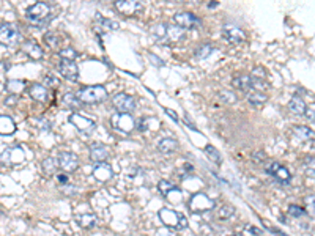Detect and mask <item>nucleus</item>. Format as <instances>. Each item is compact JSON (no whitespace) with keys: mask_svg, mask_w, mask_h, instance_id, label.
<instances>
[{"mask_svg":"<svg viewBox=\"0 0 315 236\" xmlns=\"http://www.w3.org/2000/svg\"><path fill=\"white\" fill-rule=\"evenodd\" d=\"M26 19L29 24H32V26L35 27H44L46 24L52 19L51 5H47L44 2H36L26 11Z\"/></svg>","mask_w":315,"mask_h":236,"instance_id":"nucleus-1","label":"nucleus"},{"mask_svg":"<svg viewBox=\"0 0 315 236\" xmlns=\"http://www.w3.org/2000/svg\"><path fill=\"white\" fill-rule=\"evenodd\" d=\"M76 98L80 104H98L107 100V90L103 85H87L79 88Z\"/></svg>","mask_w":315,"mask_h":236,"instance_id":"nucleus-2","label":"nucleus"},{"mask_svg":"<svg viewBox=\"0 0 315 236\" xmlns=\"http://www.w3.org/2000/svg\"><path fill=\"white\" fill-rule=\"evenodd\" d=\"M159 219H161V222L167 227H171V229H176V230L188 229V219L178 213H175L172 209L163 208L159 211Z\"/></svg>","mask_w":315,"mask_h":236,"instance_id":"nucleus-3","label":"nucleus"},{"mask_svg":"<svg viewBox=\"0 0 315 236\" xmlns=\"http://www.w3.org/2000/svg\"><path fill=\"white\" fill-rule=\"evenodd\" d=\"M22 39V35L18 29L11 22H5L0 26V44L2 46H14Z\"/></svg>","mask_w":315,"mask_h":236,"instance_id":"nucleus-4","label":"nucleus"},{"mask_svg":"<svg viewBox=\"0 0 315 236\" xmlns=\"http://www.w3.org/2000/svg\"><path fill=\"white\" fill-rule=\"evenodd\" d=\"M70 120V123L74 126L79 133H82V134H92L95 129H96V123L93 120L90 118H87L84 115H80V113H71V115L68 117Z\"/></svg>","mask_w":315,"mask_h":236,"instance_id":"nucleus-5","label":"nucleus"},{"mask_svg":"<svg viewBox=\"0 0 315 236\" xmlns=\"http://www.w3.org/2000/svg\"><path fill=\"white\" fill-rule=\"evenodd\" d=\"M265 172L268 175H271L274 180H278L279 183H288L290 180H292V175H290L288 169L284 167L282 164H279V162H276V161L268 162V164L265 166Z\"/></svg>","mask_w":315,"mask_h":236,"instance_id":"nucleus-6","label":"nucleus"},{"mask_svg":"<svg viewBox=\"0 0 315 236\" xmlns=\"http://www.w3.org/2000/svg\"><path fill=\"white\" fill-rule=\"evenodd\" d=\"M57 162L59 167L67 173H72L79 169V158L77 154L71 153V151H62L57 154Z\"/></svg>","mask_w":315,"mask_h":236,"instance_id":"nucleus-7","label":"nucleus"},{"mask_svg":"<svg viewBox=\"0 0 315 236\" xmlns=\"http://www.w3.org/2000/svg\"><path fill=\"white\" fill-rule=\"evenodd\" d=\"M112 105L117 109L118 113H131L136 110V101L133 96L126 93H118L112 100Z\"/></svg>","mask_w":315,"mask_h":236,"instance_id":"nucleus-8","label":"nucleus"},{"mask_svg":"<svg viewBox=\"0 0 315 236\" xmlns=\"http://www.w3.org/2000/svg\"><path fill=\"white\" fill-rule=\"evenodd\" d=\"M112 126L122 133H131L136 128V121L133 120V117L129 113H117V115L112 117L110 120Z\"/></svg>","mask_w":315,"mask_h":236,"instance_id":"nucleus-9","label":"nucleus"},{"mask_svg":"<svg viewBox=\"0 0 315 236\" xmlns=\"http://www.w3.org/2000/svg\"><path fill=\"white\" fill-rule=\"evenodd\" d=\"M174 21L176 22V26L181 27V29H199L200 24H202L197 16L189 13V11L174 14Z\"/></svg>","mask_w":315,"mask_h":236,"instance_id":"nucleus-10","label":"nucleus"},{"mask_svg":"<svg viewBox=\"0 0 315 236\" xmlns=\"http://www.w3.org/2000/svg\"><path fill=\"white\" fill-rule=\"evenodd\" d=\"M222 36L227 39L229 43H235V44L246 41L245 32L237 26H232V24H225L222 27Z\"/></svg>","mask_w":315,"mask_h":236,"instance_id":"nucleus-11","label":"nucleus"},{"mask_svg":"<svg viewBox=\"0 0 315 236\" xmlns=\"http://www.w3.org/2000/svg\"><path fill=\"white\" fill-rule=\"evenodd\" d=\"M59 71L60 74L70 80V82H76V80L79 79V68L77 65L74 62H70V60H60L59 63Z\"/></svg>","mask_w":315,"mask_h":236,"instance_id":"nucleus-12","label":"nucleus"},{"mask_svg":"<svg viewBox=\"0 0 315 236\" xmlns=\"http://www.w3.org/2000/svg\"><path fill=\"white\" fill-rule=\"evenodd\" d=\"M214 208V202L208 199L205 194H196L191 199V209L196 213H202V211H208Z\"/></svg>","mask_w":315,"mask_h":236,"instance_id":"nucleus-13","label":"nucleus"},{"mask_svg":"<svg viewBox=\"0 0 315 236\" xmlns=\"http://www.w3.org/2000/svg\"><path fill=\"white\" fill-rule=\"evenodd\" d=\"M2 159L8 166H16L18 162H22L26 159V154H24L22 148H19V146H11V148H6L3 151Z\"/></svg>","mask_w":315,"mask_h":236,"instance_id":"nucleus-14","label":"nucleus"},{"mask_svg":"<svg viewBox=\"0 0 315 236\" xmlns=\"http://www.w3.org/2000/svg\"><path fill=\"white\" fill-rule=\"evenodd\" d=\"M112 176H114V170L109 164L106 162H100V164H96L93 167V178H96L98 181L104 183V181H109L112 180Z\"/></svg>","mask_w":315,"mask_h":236,"instance_id":"nucleus-15","label":"nucleus"},{"mask_svg":"<svg viewBox=\"0 0 315 236\" xmlns=\"http://www.w3.org/2000/svg\"><path fill=\"white\" fill-rule=\"evenodd\" d=\"M109 158V148L104 146L103 143H92L90 145V159L96 164L100 162H106V159Z\"/></svg>","mask_w":315,"mask_h":236,"instance_id":"nucleus-16","label":"nucleus"},{"mask_svg":"<svg viewBox=\"0 0 315 236\" xmlns=\"http://www.w3.org/2000/svg\"><path fill=\"white\" fill-rule=\"evenodd\" d=\"M22 51L26 52L32 60H41L43 59V49L41 46H39L36 41H34V39H29V41H26L22 44Z\"/></svg>","mask_w":315,"mask_h":236,"instance_id":"nucleus-17","label":"nucleus"},{"mask_svg":"<svg viewBox=\"0 0 315 236\" xmlns=\"http://www.w3.org/2000/svg\"><path fill=\"white\" fill-rule=\"evenodd\" d=\"M114 5L117 8V11H120L125 16H133L140 8V3L134 2V0H118V2H115Z\"/></svg>","mask_w":315,"mask_h":236,"instance_id":"nucleus-18","label":"nucleus"},{"mask_svg":"<svg viewBox=\"0 0 315 236\" xmlns=\"http://www.w3.org/2000/svg\"><path fill=\"white\" fill-rule=\"evenodd\" d=\"M29 95L32 96V100H35L38 102H46L47 96H49V92H47V88L43 84L35 82L29 87Z\"/></svg>","mask_w":315,"mask_h":236,"instance_id":"nucleus-19","label":"nucleus"},{"mask_svg":"<svg viewBox=\"0 0 315 236\" xmlns=\"http://www.w3.org/2000/svg\"><path fill=\"white\" fill-rule=\"evenodd\" d=\"M117 29H118V24L115 21L104 19V18H101V16H96L95 30L98 32V34H104V32H112V30H117Z\"/></svg>","mask_w":315,"mask_h":236,"instance_id":"nucleus-20","label":"nucleus"},{"mask_svg":"<svg viewBox=\"0 0 315 236\" xmlns=\"http://www.w3.org/2000/svg\"><path fill=\"white\" fill-rule=\"evenodd\" d=\"M176 148H178V142L172 139V137H164V139L158 142V150L164 154H172L176 151Z\"/></svg>","mask_w":315,"mask_h":236,"instance_id":"nucleus-21","label":"nucleus"},{"mask_svg":"<svg viewBox=\"0 0 315 236\" xmlns=\"http://www.w3.org/2000/svg\"><path fill=\"white\" fill-rule=\"evenodd\" d=\"M288 109H290V112H292V113H295L296 117H303L308 107H306V102L301 100V98L295 95L288 102Z\"/></svg>","mask_w":315,"mask_h":236,"instance_id":"nucleus-22","label":"nucleus"},{"mask_svg":"<svg viewBox=\"0 0 315 236\" xmlns=\"http://www.w3.org/2000/svg\"><path fill=\"white\" fill-rule=\"evenodd\" d=\"M16 131V123L11 117L0 115V135H11Z\"/></svg>","mask_w":315,"mask_h":236,"instance_id":"nucleus-23","label":"nucleus"},{"mask_svg":"<svg viewBox=\"0 0 315 236\" xmlns=\"http://www.w3.org/2000/svg\"><path fill=\"white\" fill-rule=\"evenodd\" d=\"M76 221H77V224H79L80 227H82V229H85V230H92V229H95V227H96V224H98V219H96V216L92 214V213L79 214V216L76 217Z\"/></svg>","mask_w":315,"mask_h":236,"instance_id":"nucleus-24","label":"nucleus"},{"mask_svg":"<svg viewBox=\"0 0 315 236\" xmlns=\"http://www.w3.org/2000/svg\"><path fill=\"white\" fill-rule=\"evenodd\" d=\"M183 38H184V29L178 26H166L164 39H167V41H180Z\"/></svg>","mask_w":315,"mask_h":236,"instance_id":"nucleus-25","label":"nucleus"},{"mask_svg":"<svg viewBox=\"0 0 315 236\" xmlns=\"http://www.w3.org/2000/svg\"><path fill=\"white\" fill-rule=\"evenodd\" d=\"M232 85L237 87V88H240V90L246 92V93H249V92L252 90V80H251V76L243 74V76H240V77H237V79H233V80H232Z\"/></svg>","mask_w":315,"mask_h":236,"instance_id":"nucleus-26","label":"nucleus"},{"mask_svg":"<svg viewBox=\"0 0 315 236\" xmlns=\"http://www.w3.org/2000/svg\"><path fill=\"white\" fill-rule=\"evenodd\" d=\"M6 90H8V93L10 95H16V96H19L21 95V92L24 90V88H26V82H24V80H19V79H10L6 82Z\"/></svg>","mask_w":315,"mask_h":236,"instance_id":"nucleus-27","label":"nucleus"},{"mask_svg":"<svg viewBox=\"0 0 315 236\" xmlns=\"http://www.w3.org/2000/svg\"><path fill=\"white\" fill-rule=\"evenodd\" d=\"M293 133H295V135L298 137V139L303 140V142L314 140V131L308 126H295Z\"/></svg>","mask_w":315,"mask_h":236,"instance_id":"nucleus-28","label":"nucleus"},{"mask_svg":"<svg viewBox=\"0 0 315 236\" xmlns=\"http://www.w3.org/2000/svg\"><path fill=\"white\" fill-rule=\"evenodd\" d=\"M41 169H43V172L46 175H54L55 172H57V169H59V162L55 158H46L43 162H41Z\"/></svg>","mask_w":315,"mask_h":236,"instance_id":"nucleus-29","label":"nucleus"},{"mask_svg":"<svg viewBox=\"0 0 315 236\" xmlns=\"http://www.w3.org/2000/svg\"><path fill=\"white\" fill-rule=\"evenodd\" d=\"M266 100H268V96H266L265 93H260V92H255V90H251L247 93V101L251 102L252 105H262L266 102Z\"/></svg>","mask_w":315,"mask_h":236,"instance_id":"nucleus-30","label":"nucleus"},{"mask_svg":"<svg viewBox=\"0 0 315 236\" xmlns=\"http://www.w3.org/2000/svg\"><path fill=\"white\" fill-rule=\"evenodd\" d=\"M62 102L65 107H70V109H79L80 107V102L79 100L76 98L74 93H65L63 98H62Z\"/></svg>","mask_w":315,"mask_h":236,"instance_id":"nucleus-31","label":"nucleus"},{"mask_svg":"<svg viewBox=\"0 0 315 236\" xmlns=\"http://www.w3.org/2000/svg\"><path fill=\"white\" fill-rule=\"evenodd\" d=\"M205 154H207V158L210 159V161H213L214 164H217V166H221V162H222V158H221V153L217 151L213 145H207L205 146Z\"/></svg>","mask_w":315,"mask_h":236,"instance_id":"nucleus-32","label":"nucleus"},{"mask_svg":"<svg viewBox=\"0 0 315 236\" xmlns=\"http://www.w3.org/2000/svg\"><path fill=\"white\" fill-rule=\"evenodd\" d=\"M158 189H159L161 194L164 195V197H167V195L171 194V192H174V191H178V188H176V186H175L174 183L167 181V180H161V181L158 183Z\"/></svg>","mask_w":315,"mask_h":236,"instance_id":"nucleus-33","label":"nucleus"},{"mask_svg":"<svg viewBox=\"0 0 315 236\" xmlns=\"http://www.w3.org/2000/svg\"><path fill=\"white\" fill-rule=\"evenodd\" d=\"M233 214H235V208L230 205H222L221 209L217 211V219H219V221H227Z\"/></svg>","mask_w":315,"mask_h":236,"instance_id":"nucleus-34","label":"nucleus"},{"mask_svg":"<svg viewBox=\"0 0 315 236\" xmlns=\"http://www.w3.org/2000/svg\"><path fill=\"white\" fill-rule=\"evenodd\" d=\"M213 52V46L211 44H204V46H200V47H197L196 51H194V55L197 57V59H200V60H204V59H207V57H210V54Z\"/></svg>","mask_w":315,"mask_h":236,"instance_id":"nucleus-35","label":"nucleus"},{"mask_svg":"<svg viewBox=\"0 0 315 236\" xmlns=\"http://www.w3.org/2000/svg\"><path fill=\"white\" fill-rule=\"evenodd\" d=\"M60 60H70V62H74V59H77V52L74 51L72 47H65V49H60Z\"/></svg>","mask_w":315,"mask_h":236,"instance_id":"nucleus-36","label":"nucleus"},{"mask_svg":"<svg viewBox=\"0 0 315 236\" xmlns=\"http://www.w3.org/2000/svg\"><path fill=\"white\" fill-rule=\"evenodd\" d=\"M44 43L49 46L51 49H59L60 47V39H59L57 35L52 34V32H49V34L44 35Z\"/></svg>","mask_w":315,"mask_h":236,"instance_id":"nucleus-37","label":"nucleus"},{"mask_svg":"<svg viewBox=\"0 0 315 236\" xmlns=\"http://www.w3.org/2000/svg\"><path fill=\"white\" fill-rule=\"evenodd\" d=\"M32 123H34L39 131H49V128H51V123L44 117H36L32 120Z\"/></svg>","mask_w":315,"mask_h":236,"instance_id":"nucleus-38","label":"nucleus"},{"mask_svg":"<svg viewBox=\"0 0 315 236\" xmlns=\"http://www.w3.org/2000/svg\"><path fill=\"white\" fill-rule=\"evenodd\" d=\"M219 98L222 100V102H225V104H235V102H237L235 93L230 92V90H222V92L219 93Z\"/></svg>","mask_w":315,"mask_h":236,"instance_id":"nucleus-39","label":"nucleus"},{"mask_svg":"<svg viewBox=\"0 0 315 236\" xmlns=\"http://www.w3.org/2000/svg\"><path fill=\"white\" fill-rule=\"evenodd\" d=\"M59 85H60V80L55 77L54 74H51V72L44 76V87L46 88L47 87H59Z\"/></svg>","mask_w":315,"mask_h":236,"instance_id":"nucleus-40","label":"nucleus"},{"mask_svg":"<svg viewBox=\"0 0 315 236\" xmlns=\"http://www.w3.org/2000/svg\"><path fill=\"white\" fill-rule=\"evenodd\" d=\"M288 214L293 216V217H301V216L306 214V209L301 208V206H298V205H290L288 206Z\"/></svg>","mask_w":315,"mask_h":236,"instance_id":"nucleus-41","label":"nucleus"},{"mask_svg":"<svg viewBox=\"0 0 315 236\" xmlns=\"http://www.w3.org/2000/svg\"><path fill=\"white\" fill-rule=\"evenodd\" d=\"M18 98H19V96H16V95H8V96L5 98V104H6V105H14L16 102H18Z\"/></svg>","mask_w":315,"mask_h":236,"instance_id":"nucleus-42","label":"nucleus"},{"mask_svg":"<svg viewBox=\"0 0 315 236\" xmlns=\"http://www.w3.org/2000/svg\"><path fill=\"white\" fill-rule=\"evenodd\" d=\"M252 159H254L255 162H263V161L266 159V156H265L263 151H255V153L252 154Z\"/></svg>","mask_w":315,"mask_h":236,"instance_id":"nucleus-43","label":"nucleus"},{"mask_svg":"<svg viewBox=\"0 0 315 236\" xmlns=\"http://www.w3.org/2000/svg\"><path fill=\"white\" fill-rule=\"evenodd\" d=\"M55 178H57V181H59L62 186H65V184H68V183H70V178H68L67 175H65V173H59Z\"/></svg>","mask_w":315,"mask_h":236,"instance_id":"nucleus-44","label":"nucleus"},{"mask_svg":"<svg viewBox=\"0 0 315 236\" xmlns=\"http://www.w3.org/2000/svg\"><path fill=\"white\" fill-rule=\"evenodd\" d=\"M147 123H148V120H145V118H140L139 121L136 123V128H139L140 131H145L147 129Z\"/></svg>","mask_w":315,"mask_h":236,"instance_id":"nucleus-45","label":"nucleus"},{"mask_svg":"<svg viewBox=\"0 0 315 236\" xmlns=\"http://www.w3.org/2000/svg\"><path fill=\"white\" fill-rule=\"evenodd\" d=\"M148 59H150L153 63H155V67H163V65H164V62H163V60L158 59V57H155L153 54H150V55H148Z\"/></svg>","mask_w":315,"mask_h":236,"instance_id":"nucleus-46","label":"nucleus"},{"mask_svg":"<svg viewBox=\"0 0 315 236\" xmlns=\"http://www.w3.org/2000/svg\"><path fill=\"white\" fill-rule=\"evenodd\" d=\"M156 236H175L174 232H171V229H163V230H159Z\"/></svg>","mask_w":315,"mask_h":236,"instance_id":"nucleus-47","label":"nucleus"},{"mask_svg":"<svg viewBox=\"0 0 315 236\" xmlns=\"http://www.w3.org/2000/svg\"><path fill=\"white\" fill-rule=\"evenodd\" d=\"M306 117H308L311 121H314V105H311L309 109H306V113H304Z\"/></svg>","mask_w":315,"mask_h":236,"instance_id":"nucleus-48","label":"nucleus"},{"mask_svg":"<svg viewBox=\"0 0 315 236\" xmlns=\"http://www.w3.org/2000/svg\"><path fill=\"white\" fill-rule=\"evenodd\" d=\"M268 230H270L271 233H274V235H276V236H287L285 233H282L280 230H278V229H276V227H268Z\"/></svg>","mask_w":315,"mask_h":236,"instance_id":"nucleus-49","label":"nucleus"},{"mask_svg":"<svg viewBox=\"0 0 315 236\" xmlns=\"http://www.w3.org/2000/svg\"><path fill=\"white\" fill-rule=\"evenodd\" d=\"M166 113H169V115H171L175 121H178V117H176V113L174 112V110H171V109H166Z\"/></svg>","mask_w":315,"mask_h":236,"instance_id":"nucleus-50","label":"nucleus"},{"mask_svg":"<svg viewBox=\"0 0 315 236\" xmlns=\"http://www.w3.org/2000/svg\"><path fill=\"white\" fill-rule=\"evenodd\" d=\"M217 6V2H211V3H208V8H216Z\"/></svg>","mask_w":315,"mask_h":236,"instance_id":"nucleus-51","label":"nucleus"},{"mask_svg":"<svg viewBox=\"0 0 315 236\" xmlns=\"http://www.w3.org/2000/svg\"><path fill=\"white\" fill-rule=\"evenodd\" d=\"M230 236H240V235H230Z\"/></svg>","mask_w":315,"mask_h":236,"instance_id":"nucleus-52","label":"nucleus"}]
</instances>
